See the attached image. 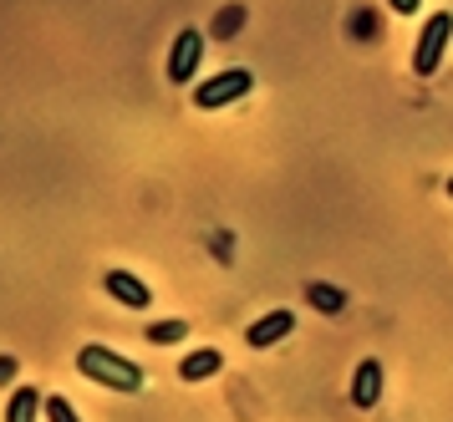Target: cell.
Segmentation results:
<instances>
[{
	"label": "cell",
	"instance_id": "6da1fadb",
	"mask_svg": "<svg viewBox=\"0 0 453 422\" xmlns=\"http://www.w3.org/2000/svg\"><path fill=\"white\" fill-rule=\"evenodd\" d=\"M77 372H82L87 382L107 387V392H143V366L127 362V357H118L112 346H82L77 351Z\"/></svg>",
	"mask_w": 453,
	"mask_h": 422
},
{
	"label": "cell",
	"instance_id": "7a4b0ae2",
	"mask_svg": "<svg viewBox=\"0 0 453 422\" xmlns=\"http://www.w3.org/2000/svg\"><path fill=\"white\" fill-rule=\"evenodd\" d=\"M449 41H453V11H438V16L423 20L418 46H412V72H418V77H433L438 61H443V51H449Z\"/></svg>",
	"mask_w": 453,
	"mask_h": 422
},
{
	"label": "cell",
	"instance_id": "3957f363",
	"mask_svg": "<svg viewBox=\"0 0 453 422\" xmlns=\"http://www.w3.org/2000/svg\"><path fill=\"white\" fill-rule=\"evenodd\" d=\"M255 92V77H250L245 66H229V72H219V77H209L194 87V107H204V112H219V107H229V102H240Z\"/></svg>",
	"mask_w": 453,
	"mask_h": 422
},
{
	"label": "cell",
	"instance_id": "277c9868",
	"mask_svg": "<svg viewBox=\"0 0 453 422\" xmlns=\"http://www.w3.org/2000/svg\"><path fill=\"white\" fill-rule=\"evenodd\" d=\"M199 61H204V36H199V31H179V36H173V51H168V81L184 87V81L199 72Z\"/></svg>",
	"mask_w": 453,
	"mask_h": 422
},
{
	"label": "cell",
	"instance_id": "5b68a950",
	"mask_svg": "<svg viewBox=\"0 0 453 422\" xmlns=\"http://www.w3.org/2000/svg\"><path fill=\"white\" fill-rule=\"evenodd\" d=\"M103 290H107L118 305H127V311H148V305H153V290H148L138 275H127V270H107Z\"/></svg>",
	"mask_w": 453,
	"mask_h": 422
},
{
	"label": "cell",
	"instance_id": "8992f818",
	"mask_svg": "<svg viewBox=\"0 0 453 422\" xmlns=\"http://www.w3.org/2000/svg\"><path fill=\"white\" fill-rule=\"evenodd\" d=\"M290 331H296V316H290V311H270V316H260V321H250L245 346H250V351H265V346L286 341Z\"/></svg>",
	"mask_w": 453,
	"mask_h": 422
},
{
	"label": "cell",
	"instance_id": "52a82bcc",
	"mask_svg": "<svg viewBox=\"0 0 453 422\" xmlns=\"http://www.w3.org/2000/svg\"><path fill=\"white\" fill-rule=\"evenodd\" d=\"M377 397H382V362L377 357H367V362H357V372H351V407H377Z\"/></svg>",
	"mask_w": 453,
	"mask_h": 422
},
{
	"label": "cell",
	"instance_id": "ba28073f",
	"mask_svg": "<svg viewBox=\"0 0 453 422\" xmlns=\"http://www.w3.org/2000/svg\"><path fill=\"white\" fill-rule=\"evenodd\" d=\"M219 372H225V357L214 346H199V351H188L184 362H179V382H209Z\"/></svg>",
	"mask_w": 453,
	"mask_h": 422
},
{
	"label": "cell",
	"instance_id": "9c48e42d",
	"mask_svg": "<svg viewBox=\"0 0 453 422\" xmlns=\"http://www.w3.org/2000/svg\"><path fill=\"white\" fill-rule=\"evenodd\" d=\"M36 412H46V397L36 387H16L11 407H5V422H36Z\"/></svg>",
	"mask_w": 453,
	"mask_h": 422
},
{
	"label": "cell",
	"instance_id": "30bf717a",
	"mask_svg": "<svg viewBox=\"0 0 453 422\" xmlns=\"http://www.w3.org/2000/svg\"><path fill=\"white\" fill-rule=\"evenodd\" d=\"M306 301L316 305L321 316H342V311H347V290H336V285L311 280V285H306Z\"/></svg>",
	"mask_w": 453,
	"mask_h": 422
},
{
	"label": "cell",
	"instance_id": "8fae6325",
	"mask_svg": "<svg viewBox=\"0 0 453 422\" xmlns=\"http://www.w3.org/2000/svg\"><path fill=\"white\" fill-rule=\"evenodd\" d=\"M184 336H188L184 321H158V326H148V341H153V346H173V341H184Z\"/></svg>",
	"mask_w": 453,
	"mask_h": 422
},
{
	"label": "cell",
	"instance_id": "7c38bea8",
	"mask_svg": "<svg viewBox=\"0 0 453 422\" xmlns=\"http://www.w3.org/2000/svg\"><path fill=\"white\" fill-rule=\"evenodd\" d=\"M46 422H82V418H77V407L66 403V397L51 392V397H46Z\"/></svg>",
	"mask_w": 453,
	"mask_h": 422
},
{
	"label": "cell",
	"instance_id": "4fadbf2b",
	"mask_svg": "<svg viewBox=\"0 0 453 422\" xmlns=\"http://www.w3.org/2000/svg\"><path fill=\"white\" fill-rule=\"evenodd\" d=\"M240 26H245V11H240V5H225V11H219V26H214V36H234Z\"/></svg>",
	"mask_w": 453,
	"mask_h": 422
},
{
	"label": "cell",
	"instance_id": "5bb4252c",
	"mask_svg": "<svg viewBox=\"0 0 453 422\" xmlns=\"http://www.w3.org/2000/svg\"><path fill=\"white\" fill-rule=\"evenodd\" d=\"M16 372H21V362H16V357H0V387L16 382Z\"/></svg>",
	"mask_w": 453,
	"mask_h": 422
},
{
	"label": "cell",
	"instance_id": "9a60e30c",
	"mask_svg": "<svg viewBox=\"0 0 453 422\" xmlns=\"http://www.w3.org/2000/svg\"><path fill=\"white\" fill-rule=\"evenodd\" d=\"M392 11H397V16H418V5H423V0H388Z\"/></svg>",
	"mask_w": 453,
	"mask_h": 422
},
{
	"label": "cell",
	"instance_id": "2e32d148",
	"mask_svg": "<svg viewBox=\"0 0 453 422\" xmlns=\"http://www.w3.org/2000/svg\"><path fill=\"white\" fill-rule=\"evenodd\" d=\"M449 194H453V179H449Z\"/></svg>",
	"mask_w": 453,
	"mask_h": 422
}]
</instances>
